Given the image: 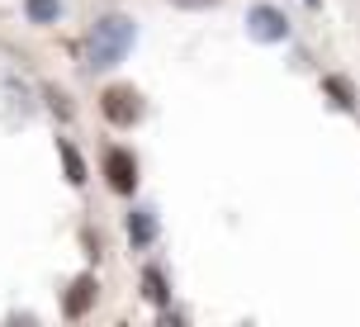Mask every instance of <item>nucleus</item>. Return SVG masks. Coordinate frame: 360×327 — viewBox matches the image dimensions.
Instances as JSON below:
<instances>
[{"mask_svg":"<svg viewBox=\"0 0 360 327\" xmlns=\"http://www.w3.org/2000/svg\"><path fill=\"white\" fill-rule=\"evenodd\" d=\"M57 152H62V166H67V181H72V185H86V162H81V152H76L67 138L57 143Z\"/></svg>","mask_w":360,"mask_h":327,"instance_id":"1a4fd4ad","label":"nucleus"},{"mask_svg":"<svg viewBox=\"0 0 360 327\" xmlns=\"http://www.w3.org/2000/svg\"><path fill=\"white\" fill-rule=\"evenodd\" d=\"M43 95H48V105H53V114H57V119H72V105H67V95L57 91V86H48Z\"/></svg>","mask_w":360,"mask_h":327,"instance_id":"9b49d317","label":"nucleus"},{"mask_svg":"<svg viewBox=\"0 0 360 327\" xmlns=\"http://www.w3.org/2000/svg\"><path fill=\"white\" fill-rule=\"evenodd\" d=\"M323 91L337 100V109H356V95H351V86H346V76H327Z\"/></svg>","mask_w":360,"mask_h":327,"instance_id":"9d476101","label":"nucleus"},{"mask_svg":"<svg viewBox=\"0 0 360 327\" xmlns=\"http://www.w3.org/2000/svg\"><path fill=\"white\" fill-rule=\"evenodd\" d=\"M100 114H105L114 128H133L143 119V95L133 91V86H105L100 95Z\"/></svg>","mask_w":360,"mask_h":327,"instance_id":"f03ea898","label":"nucleus"},{"mask_svg":"<svg viewBox=\"0 0 360 327\" xmlns=\"http://www.w3.org/2000/svg\"><path fill=\"white\" fill-rule=\"evenodd\" d=\"M105 181L114 195H133L138 190V157L128 147H109L105 152Z\"/></svg>","mask_w":360,"mask_h":327,"instance_id":"20e7f679","label":"nucleus"},{"mask_svg":"<svg viewBox=\"0 0 360 327\" xmlns=\"http://www.w3.org/2000/svg\"><path fill=\"white\" fill-rule=\"evenodd\" d=\"M128 242L133 247H152L157 242V214L152 209H133L128 214Z\"/></svg>","mask_w":360,"mask_h":327,"instance_id":"423d86ee","label":"nucleus"},{"mask_svg":"<svg viewBox=\"0 0 360 327\" xmlns=\"http://www.w3.org/2000/svg\"><path fill=\"white\" fill-rule=\"evenodd\" d=\"M247 34H252L256 43H285L289 38L285 10H275V5H252V10H247Z\"/></svg>","mask_w":360,"mask_h":327,"instance_id":"7ed1b4c3","label":"nucleus"},{"mask_svg":"<svg viewBox=\"0 0 360 327\" xmlns=\"http://www.w3.org/2000/svg\"><path fill=\"white\" fill-rule=\"evenodd\" d=\"M133 38H138V24L128 15L95 19V29H90V38H86V67L90 72H105L114 62H124L128 48H133Z\"/></svg>","mask_w":360,"mask_h":327,"instance_id":"f257e3e1","label":"nucleus"},{"mask_svg":"<svg viewBox=\"0 0 360 327\" xmlns=\"http://www.w3.org/2000/svg\"><path fill=\"white\" fill-rule=\"evenodd\" d=\"M95 294H100V285H95V275H76L72 285H67V299H62V318H86L90 309H95Z\"/></svg>","mask_w":360,"mask_h":327,"instance_id":"39448f33","label":"nucleus"},{"mask_svg":"<svg viewBox=\"0 0 360 327\" xmlns=\"http://www.w3.org/2000/svg\"><path fill=\"white\" fill-rule=\"evenodd\" d=\"M171 5H176V10H214L218 0H171Z\"/></svg>","mask_w":360,"mask_h":327,"instance_id":"f8f14e48","label":"nucleus"},{"mask_svg":"<svg viewBox=\"0 0 360 327\" xmlns=\"http://www.w3.org/2000/svg\"><path fill=\"white\" fill-rule=\"evenodd\" d=\"M24 15L34 24H57L62 19V0H24Z\"/></svg>","mask_w":360,"mask_h":327,"instance_id":"6e6552de","label":"nucleus"},{"mask_svg":"<svg viewBox=\"0 0 360 327\" xmlns=\"http://www.w3.org/2000/svg\"><path fill=\"white\" fill-rule=\"evenodd\" d=\"M143 299L152 304V309H166V304H171V290H166V275L157 271V266H147V271H143Z\"/></svg>","mask_w":360,"mask_h":327,"instance_id":"0eeeda50","label":"nucleus"}]
</instances>
